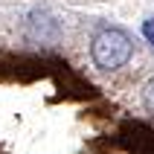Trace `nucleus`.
I'll use <instances>...</instances> for the list:
<instances>
[{"label": "nucleus", "mask_w": 154, "mask_h": 154, "mask_svg": "<svg viewBox=\"0 0 154 154\" xmlns=\"http://www.w3.org/2000/svg\"><path fill=\"white\" fill-rule=\"evenodd\" d=\"M134 44L122 29H102L90 44V55L102 70H116L131 58Z\"/></svg>", "instance_id": "obj_1"}, {"label": "nucleus", "mask_w": 154, "mask_h": 154, "mask_svg": "<svg viewBox=\"0 0 154 154\" xmlns=\"http://www.w3.org/2000/svg\"><path fill=\"white\" fill-rule=\"evenodd\" d=\"M143 105H146L148 113H154V79L146 85V90H143Z\"/></svg>", "instance_id": "obj_2"}, {"label": "nucleus", "mask_w": 154, "mask_h": 154, "mask_svg": "<svg viewBox=\"0 0 154 154\" xmlns=\"http://www.w3.org/2000/svg\"><path fill=\"white\" fill-rule=\"evenodd\" d=\"M143 35L148 38V44L154 47V17H148L146 23H143Z\"/></svg>", "instance_id": "obj_3"}]
</instances>
